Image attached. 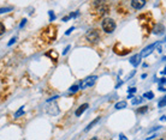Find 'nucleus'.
I'll use <instances>...</instances> for the list:
<instances>
[{
  "label": "nucleus",
  "mask_w": 166,
  "mask_h": 140,
  "mask_svg": "<svg viewBox=\"0 0 166 140\" xmlns=\"http://www.w3.org/2000/svg\"><path fill=\"white\" fill-rule=\"evenodd\" d=\"M164 41H166V36H165V38H164Z\"/></svg>",
  "instance_id": "2f4dec72"
},
{
  "label": "nucleus",
  "mask_w": 166,
  "mask_h": 140,
  "mask_svg": "<svg viewBox=\"0 0 166 140\" xmlns=\"http://www.w3.org/2000/svg\"><path fill=\"white\" fill-rule=\"evenodd\" d=\"M80 15V12L78 11H76V12H72V13H70V18H76L77 16Z\"/></svg>",
  "instance_id": "6ab92c4d"
},
{
  "label": "nucleus",
  "mask_w": 166,
  "mask_h": 140,
  "mask_svg": "<svg viewBox=\"0 0 166 140\" xmlns=\"http://www.w3.org/2000/svg\"><path fill=\"white\" fill-rule=\"evenodd\" d=\"M85 38L88 40V42H90L92 44H96L97 42L100 41V34H99L97 30L92 29V30H89V31L85 34Z\"/></svg>",
  "instance_id": "f03ea898"
},
{
  "label": "nucleus",
  "mask_w": 166,
  "mask_h": 140,
  "mask_svg": "<svg viewBox=\"0 0 166 140\" xmlns=\"http://www.w3.org/2000/svg\"><path fill=\"white\" fill-rule=\"evenodd\" d=\"M160 121H166V116H162V117L160 119Z\"/></svg>",
  "instance_id": "c85d7f7f"
},
{
  "label": "nucleus",
  "mask_w": 166,
  "mask_h": 140,
  "mask_svg": "<svg viewBox=\"0 0 166 140\" xmlns=\"http://www.w3.org/2000/svg\"><path fill=\"white\" fill-rule=\"evenodd\" d=\"M147 110H148V107H146V105H144V107H142V108L137 109V113H139V114H144Z\"/></svg>",
  "instance_id": "4468645a"
},
{
  "label": "nucleus",
  "mask_w": 166,
  "mask_h": 140,
  "mask_svg": "<svg viewBox=\"0 0 166 140\" xmlns=\"http://www.w3.org/2000/svg\"><path fill=\"white\" fill-rule=\"evenodd\" d=\"M5 33V26L3 23H0V35H3Z\"/></svg>",
  "instance_id": "a211bd4d"
},
{
  "label": "nucleus",
  "mask_w": 166,
  "mask_h": 140,
  "mask_svg": "<svg viewBox=\"0 0 166 140\" xmlns=\"http://www.w3.org/2000/svg\"><path fill=\"white\" fill-rule=\"evenodd\" d=\"M70 19V16H67V17H65V18H63V22H67Z\"/></svg>",
  "instance_id": "bb28decb"
},
{
  "label": "nucleus",
  "mask_w": 166,
  "mask_h": 140,
  "mask_svg": "<svg viewBox=\"0 0 166 140\" xmlns=\"http://www.w3.org/2000/svg\"><path fill=\"white\" fill-rule=\"evenodd\" d=\"M102 30L107 34H112L114 30H116V22L113 21L112 18H105L102 21Z\"/></svg>",
  "instance_id": "f257e3e1"
},
{
  "label": "nucleus",
  "mask_w": 166,
  "mask_h": 140,
  "mask_svg": "<svg viewBox=\"0 0 166 140\" xmlns=\"http://www.w3.org/2000/svg\"><path fill=\"white\" fill-rule=\"evenodd\" d=\"M87 109H88V104H87V103L82 104V105H81V107H80V108H78V109H77V110H76V115H77V116L82 115V114H83V113L87 110Z\"/></svg>",
  "instance_id": "6e6552de"
},
{
  "label": "nucleus",
  "mask_w": 166,
  "mask_h": 140,
  "mask_svg": "<svg viewBox=\"0 0 166 140\" xmlns=\"http://www.w3.org/2000/svg\"><path fill=\"white\" fill-rule=\"evenodd\" d=\"M164 31H165V26L161 25V24L155 25V26L153 28V30H152V33H153L154 35H161Z\"/></svg>",
  "instance_id": "0eeeda50"
},
{
  "label": "nucleus",
  "mask_w": 166,
  "mask_h": 140,
  "mask_svg": "<svg viewBox=\"0 0 166 140\" xmlns=\"http://www.w3.org/2000/svg\"><path fill=\"white\" fill-rule=\"evenodd\" d=\"M16 40H17V38H16V37H13V38L11 40V41H10V42H8V44H7V46H12V44H13V43L16 42Z\"/></svg>",
  "instance_id": "4be33fe9"
},
{
  "label": "nucleus",
  "mask_w": 166,
  "mask_h": 140,
  "mask_svg": "<svg viewBox=\"0 0 166 140\" xmlns=\"http://www.w3.org/2000/svg\"><path fill=\"white\" fill-rule=\"evenodd\" d=\"M142 102V98L141 97H139V98H135L134 101H132V104H140Z\"/></svg>",
  "instance_id": "f3484780"
},
{
  "label": "nucleus",
  "mask_w": 166,
  "mask_h": 140,
  "mask_svg": "<svg viewBox=\"0 0 166 140\" xmlns=\"http://www.w3.org/2000/svg\"><path fill=\"white\" fill-rule=\"evenodd\" d=\"M96 82V77L95 76H90V77H87L81 83L80 87L81 89H87V87H89V86H93Z\"/></svg>",
  "instance_id": "7ed1b4c3"
},
{
  "label": "nucleus",
  "mask_w": 166,
  "mask_h": 140,
  "mask_svg": "<svg viewBox=\"0 0 166 140\" xmlns=\"http://www.w3.org/2000/svg\"><path fill=\"white\" fill-rule=\"evenodd\" d=\"M119 139H126V137L123 135V134H120V135H119Z\"/></svg>",
  "instance_id": "cd10ccee"
},
{
  "label": "nucleus",
  "mask_w": 166,
  "mask_h": 140,
  "mask_svg": "<svg viewBox=\"0 0 166 140\" xmlns=\"http://www.w3.org/2000/svg\"><path fill=\"white\" fill-rule=\"evenodd\" d=\"M144 97L148 98V99H153V98H154V94H153L152 91H148V92L144 94Z\"/></svg>",
  "instance_id": "2eb2a0df"
},
{
  "label": "nucleus",
  "mask_w": 166,
  "mask_h": 140,
  "mask_svg": "<svg viewBox=\"0 0 166 140\" xmlns=\"http://www.w3.org/2000/svg\"><path fill=\"white\" fill-rule=\"evenodd\" d=\"M24 114V107H21L18 109V110L16 112V114H15V117L17 119V117H19V116H22Z\"/></svg>",
  "instance_id": "9d476101"
},
{
  "label": "nucleus",
  "mask_w": 166,
  "mask_h": 140,
  "mask_svg": "<svg viewBox=\"0 0 166 140\" xmlns=\"http://www.w3.org/2000/svg\"><path fill=\"white\" fill-rule=\"evenodd\" d=\"M27 23V19H23V21L21 22V24H19V28H23L24 26V24Z\"/></svg>",
  "instance_id": "b1692460"
},
{
  "label": "nucleus",
  "mask_w": 166,
  "mask_h": 140,
  "mask_svg": "<svg viewBox=\"0 0 166 140\" xmlns=\"http://www.w3.org/2000/svg\"><path fill=\"white\" fill-rule=\"evenodd\" d=\"M69 49H70V46H66V48H65L64 51H63V55H65L67 52H69Z\"/></svg>",
  "instance_id": "412c9836"
},
{
  "label": "nucleus",
  "mask_w": 166,
  "mask_h": 140,
  "mask_svg": "<svg viewBox=\"0 0 166 140\" xmlns=\"http://www.w3.org/2000/svg\"><path fill=\"white\" fill-rule=\"evenodd\" d=\"M126 107V102L123 101V102H118L116 104V109H124Z\"/></svg>",
  "instance_id": "9b49d317"
},
{
  "label": "nucleus",
  "mask_w": 166,
  "mask_h": 140,
  "mask_svg": "<svg viewBox=\"0 0 166 140\" xmlns=\"http://www.w3.org/2000/svg\"><path fill=\"white\" fill-rule=\"evenodd\" d=\"M146 5V0H132L131 1V6L136 10H140Z\"/></svg>",
  "instance_id": "423d86ee"
},
{
  "label": "nucleus",
  "mask_w": 166,
  "mask_h": 140,
  "mask_svg": "<svg viewBox=\"0 0 166 140\" xmlns=\"http://www.w3.org/2000/svg\"><path fill=\"white\" fill-rule=\"evenodd\" d=\"M141 59H142V55L141 54H135L131 56L130 59V64L134 66V67H137L140 64H141Z\"/></svg>",
  "instance_id": "39448f33"
},
{
  "label": "nucleus",
  "mask_w": 166,
  "mask_h": 140,
  "mask_svg": "<svg viewBox=\"0 0 166 140\" xmlns=\"http://www.w3.org/2000/svg\"><path fill=\"white\" fill-rule=\"evenodd\" d=\"M160 74H166V67H165V69H164V71H162Z\"/></svg>",
  "instance_id": "c756f323"
},
{
  "label": "nucleus",
  "mask_w": 166,
  "mask_h": 140,
  "mask_svg": "<svg viewBox=\"0 0 166 140\" xmlns=\"http://www.w3.org/2000/svg\"><path fill=\"white\" fill-rule=\"evenodd\" d=\"M157 44H158V42L147 46V47H146L143 51L141 52V55H142V56H148V55H151V54L154 52V49H155V47H157Z\"/></svg>",
  "instance_id": "20e7f679"
},
{
  "label": "nucleus",
  "mask_w": 166,
  "mask_h": 140,
  "mask_svg": "<svg viewBox=\"0 0 166 140\" xmlns=\"http://www.w3.org/2000/svg\"><path fill=\"white\" fill-rule=\"evenodd\" d=\"M78 89H80V85H74L70 87V92H76Z\"/></svg>",
  "instance_id": "dca6fc26"
},
{
  "label": "nucleus",
  "mask_w": 166,
  "mask_h": 140,
  "mask_svg": "<svg viewBox=\"0 0 166 140\" xmlns=\"http://www.w3.org/2000/svg\"><path fill=\"white\" fill-rule=\"evenodd\" d=\"M99 121H100V117H96V119L94 120V121H93L92 123H89V126H87V128H85V132H88L90 128H93V126H95V125H96L97 122H99Z\"/></svg>",
  "instance_id": "1a4fd4ad"
},
{
  "label": "nucleus",
  "mask_w": 166,
  "mask_h": 140,
  "mask_svg": "<svg viewBox=\"0 0 166 140\" xmlns=\"http://www.w3.org/2000/svg\"><path fill=\"white\" fill-rule=\"evenodd\" d=\"M166 105V96H164L160 101H159V103H158V107L159 108H164Z\"/></svg>",
  "instance_id": "f8f14e48"
},
{
  "label": "nucleus",
  "mask_w": 166,
  "mask_h": 140,
  "mask_svg": "<svg viewBox=\"0 0 166 140\" xmlns=\"http://www.w3.org/2000/svg\"><path fill=\"white\" fill-rule=\"evenodd\" d=\"M129 92H130V94H134V92H136V89H135V87L130 89V90H129Z\"/></svg>",
  "instance_id": "a878e982"
},
{
  "label": "nucleus",
  "mask_w": 166,
  "mask_h": 140,
  "mask_svg": "<svg viewBox=\"0 0 166 140\" xmlns=\"http://www.w3.org/2000/svg\"><path fill=\"white\" fill-rule=\"evenodd\" d=\"M12 7H3V8H0V15L1 13H5V12H8V11H12Z\"/></svg>",
  "instance_id": "ddd939ff"
},
{
  "label": "nucleus",
  "mask_w": 166,
  "mask_h": 140,
  "mask_svg": "<svg viewBox=\"0 0 166 140\" xmlns=\"http://www.w3.org/2000/svg\"><path fill=\"white\" fill-rule=\"evenodd\" d=\"M132 97H134V94H130V95L128 96V98H132Z\"/></svg>",
  "instance_id": "7c9ffc66"
},
{
  "label": "nucleus",
  "mask_w": 166,
  "mask_h": 140,
  "mask_svg": "<svg viewBox=\"0 0 166 140\" xmlns=\"http://www.w3.org/2000/svg\"><path fill=\"white\" fill-rule=\"evenodd\" d=\"M53 19H55V15L53 13V11H50V21L52 22Z\"/></svg>",
  "instance_id": "aec40b11"
},
{
  "label": "nucleus",
  "mask_w": 166,
  "mask_h": 140,
  "mask_svg": "<svg viewBox=\"0 0 166 140\" xmlns=\"http://www.w3.org/2000/svg\"><path fill=\"white\" fill-rule=\"evenodd\" d=\"M74 30H75V28H74V26H72V28H70V29H69V30H67V31H66V35H70V34L74 31Z\"/></svg>",
  "instance_id": "5701e85b"
},
{
  "label": "nucleus",
  "mask_w": 166,
  "mask_h": 140,
  "mask_svg": "<svg viewBox=\"0 0 166 140\" xmlns=\"http://www.w3.org/2000/svg\"><path fill=\"white\" fill-rule=\"evenodd\" d=\"M166 83V78H161L160 79V84H165Z\"/></svg>",
  "instance_id": "393cba45"
}]
</instances>
